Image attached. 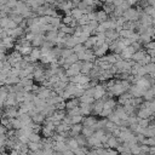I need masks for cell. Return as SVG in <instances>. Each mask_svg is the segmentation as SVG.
<instances>
[{
    "mask_svg": "<svg viewBox=\"0 0 155 155\" xmlns=\"http://www.w3.org/2000/svg\"><path fill=\"white\" fill-rule=\"evenodd\" d=\"M139 155H148V154H139Z\"/></svg>",
    "mask_w": 155,
    "mask_h": 155,
    "instance_id": "cell-45",
    "label": "cell"
},
{
    "mask_svg": "<svg viewBox=\"0 0 155 155\" xmlns=\"http://www.w3.org/2000/svg\"><path fill=\"white\" fill-rule=\"evenodd\" d=\"M140 154H148L150 153V147L149 145H145V144H140Z\"/></svg>",
    "mask_w": 155,
    "mask_h": 155,
    "instance_id": "cell-37",
    "label": "cell"
},
{
    "mask_svg": "<svg viewBox=\"0 0 155 155\" xmlns=\"http://www.w3.org/2000/svg\"><path fill=\"white\" fill-rule=\"evenodd\" d=\"M18 119L23 122L24 126H25V125H30L31 122H34V121H33V117H31L28 113H27V114H21V115L18 116Z\"/></svg>",
    "mask_w": 155,
    "mask_h": 155,
    "instance_id": "cell-18",
    "label": "cell"
},
{
    "mask_svg": "<svg viewBox=\"0 0 155 155\" xmlns=\"http://www.w3.org/2000/svg\"><path fill=\"white\" fill-rule=\"evenodd\" d=\"M105 87H104V85H101V84H98L97 86H94V93H93V97H94V99L97 101V99H101V98H103L104 96H105Z\"/></svg>",
    "mask_w": 155,
    "mask_h": 155,
    "instance_id": "cell-3",
    "label": "cell"
},
{
    "mask_svg": "<svg viewBox=\"0 0 155 155\" xmlns=\"http://www.w3.org/2000/svg\"><path fill=\"white\" fill-rule=\"evenodd\" d=\"M97 122H98V120L94 116H86V117L84 116V120H82V125L84 126L91 127L94 131H97Z\"/></svg>",
    "mask_w": 155,
    "mask_h": 155,
    "instance_id": "cell-1",
    "label": "cell"
},
{
    "mask_svg": "<svg viewBox=\"0 0 155 155\" xmlns=\"http://www.w3.org/2000/svg\"><path fill=\"white\" fill-rule=\"evenodd\" d=\"M29 140H30V142H41V140H42V137H41L39 133L33 132L31 134H29Z\"/></svg>",
    "mask_w": 155,
    "mask_h": 155,
    "instance_id": "cell-30",
    "label": "cell"
},
{
    "mask_svg": "<svg viewBox=\"0 0 155 155\" xmlns=\"http://www.w3.org/2000/svg\"><path fill=\"white\" fill-rule=\"evenodd\" d=\"M79 99H80L81 103H90V104H93V103L96 102L94 97H91V96H87V94H82Z\"/></svg>",
    "mask_w": 155,
    "mask_h": 155,
    "instance_id": "cell-23",
    "label": "cell"
},
{
    "mask_svg": "<svg viewBox=\"0 0 155 155\" xmlns=\"http://www.w3.org/2000/svg\"><path fill=\"white\" fill-rule=\"evenodd\" d=\"M65 105H67V110H70V109L80 105V99L79 98H70V99L65 101Z\"/></svg>",
    "mask_w": 155,
    "mask_h": 155,
    "instance_id": "cell-12",
    "label": "cell"
},
{
    "mask_svg": "<svg viewBox=\"0 0 155 155\" xmlns=\"http://www.w3.org/2000/svg\"><path fill=\"white\" fill-rule=\"evenodd\" d=\"M117 145H119V140H117V137H115V136H111L108 139V142L104 144L105 148H113V149H116Z\"/></svg>",
    "mask_w": 155,
    "mask_h": 155,
    "instance_id": "cell-13",
    "label": "cell"
},
{
    "mask_svg": "<svg viewBox=\"0 0 155 155\" xmlns=\"http://www.w3.org/2000/svg\"><path fill=\"white\" fill-rule=\"evenodd\" d=\"M67 114H68L69 116H74V115H79V114H81L80 105H79V107H75V108H73V109H70V110H67Z\"/></svg>",
    "mask_w": 155,
    "mask_h": 155,
    "instance_id": "cell-31",
    "label": "cell"
},
{
    "mask_svg": "<svg viewBox=\"0 0 155 155\" xmlns=\"http://www.w3.org/2000/svg\"><path fill=\"white\" fill-rule=\"evenodd\" d=\"M80 110H81V115L88 116V115L92 114V111H93V104H90V103H81V102H80Z\"/></svg>",
    "mask_w": 155,
    "mask_h": 155,
    "instance_id": "cell-5",
    "label": "cell"
},
{
    "mask_svg": "<svg viewBox=\"0 0 155 155\" xmlns=\"http://www.w3.org/2000/svg\"><path fill=\"white\" fill-rule=\"evenodd\" d=\"M17 27H18V24H17L15 21H12V19L10 18V22H8L7 27H6V30H7V29H15V28H17Z\"/></svg>",
    "mask_w": 155,
    "mask_h": 155,
    "instance_id": "cell-38",
    "label": "cell"
},
{
    "mask_svg": "<svg viewBox=\"0 0 155 155\" xmlns=\"http://www.w3.org/2000/svg\"><path fill=\"white\" fill-rule=\"evenodd\" d=\"M133 33H134V30H132V29H122L119 34H120V38H130Z\"/></svg>",
    "mask_w": 155,
    "mask_h": 155,
    "instance_id": "cell-28",
    "label": "cell"
},
{
    "mask_svg": "<svg viewBox=\"0 0 155 155\" xmlns=\"http://www.w3.org/2000/svg\"><path fill=\"white\" fill-rule=\"evenodd\" d=\"M97 12V21L99 22V23H103V22H105L107 19H109L108 18V13L104 11V10H99V11H96Z\"/></svg>",
    "mask_w": 155,
    "mask_h": 155,
    "instance_id": "cell-19",
    "label": "cell"
},
{
    "mask_svg": "<svg viewBox=\"0 0 155 155\" xmlns=\"http://www.w3.org/2000/svg\"><path fill=\"white\" fill-rule=\"evenodd\" d=\"M93 67H94V62H84V64L81 67V74L90 75V73L93 69Z\"/></svg>",
    "mask_w": 155,
    "mask_h": 155,
    "instance_id": "cell-10",
    "label": "cell"
},
{
    "mask_svg": "<svg viewBox=\"0 0 155 155\" xmlns=\"http://www.w3.org/2000/svg\"><path fill=\"white\" fill-rule=\"evenodd\" d=\"M74 138L78 140V143H79L81 147H82V145H87V138H86V137H85L82 133H80V134L75 136Z\"/></svg>",
    "mask_w": 155,
    "mask_h": 155,
    "instance_id": "cell-24",
    "label": "cell"
},
{
    "mask_svg": "<svg viewBox=\"0 0 155 155\" xmlns=\"http://www.w3.org/2000/svg\"><path fill=\"white\" fill-rule=\"evenodd\" d=\"M70 117H71V125L82 124V120H84V115L79 114V115H74V116H70Z\"/></svg>",
    "mask_w": 155,
    "mask_h": 155,
    "instance_id": "cell-26",
    "label": "cell"
},
{
    "mask_svg": "<svg viewBox=\"0 0 155 155\" xmlns=\"http://www.w3.org/2000/svg\"><path fill=\"white\" fill-rule=\"evenodd\" d=\"M138 125L142 126V127L148 128L149 125H150V120H149V117H148V119H140V117H138Z\"/></svg>",
    "mask_w": 155,
    "mask_h": 155,
    "instance_id": "cell-32",
    "label": "cell"
},
{
    "mask_svg": "<svg viewBox=\"0 0 155 155\" xmlns=\"http://www.w3.org/2000/svg\"><path fill=\"white\" fill-rule=\"evenodd\" d=\"M45 41H46V36L44 35V33L42 34H36L34 40L31 41V45H33V47H41Z\"/></svg>",
    "mask_w": 155,
    "mask_h": 155,
    "instance_id": "cell-7",
    "label": "cell"
},
{
    "mask_svg": "<svg viewBox=\"0 0 155 155\" xmlns=\"http://www.w3.org/2000/svg\"><path fill=\"white\" fill-rule=\"evenodd\" d=\"M71 16H73V18L74 19H80L82 16H84V12H82V10H80L79 7H74L73 10H71Z\"/></svg>",
    "mask_w": 155,
    "mask_h": 155,
    "instance_id": "cell-21",
    "label": "cell"
},
{
    "mask_svg": "<svg viewBox=\"0 0 155 155\" xmlns=\"http://www.w3.org/2000/svg\"><path fill=\"white\" fill-rule=\"evenodd\" d=\"M104 109V99L102 98V99H97L94 103H93V111H92V114H94V115H101V113H102V110Z\"/></svg>",
    "mask_w": 155,
    "mask_h": 155,
    "instance_id": "cell-6",
    "label": "cell"
},
{
    "mask_svg": "<svg viewBox=\"0 0 155 155\" xmlns=\"http://www.w3.org/2000/svg\"><path fill=\"white\" fill-rule=\"evenodd\" d=\"M145 56H147V51H144V50H139V51H136V52L133 53L132 59H133L134 62H140V61L144 59Z\"/></svg>",
    "mask_w": 155,
    "mask_h": 155,
    "instance_id": "cell-15",
    "label": "cell"
},
{
    "mask_svg": "<svg viewBox=\"0 0 155 155\" xmlns=\"http://www.w3.org/2000/svg\"><path fill=\"white\" fill-rule=\"evenodd\" d=\"M109 50V44L104 42L103 45H101L99 47H93V51H94V54L97 57H103L107 54V51Z\"/></svg>",
    "mask_w": 155,
    "mask_h": 155,
    "instance_id": "cell-4",
    "label": "cell"
},
{
    "mask_svg": "<svg viewBox=\"0 0 155 155\" xmlns=\"http://www.w3.org/2000/svg\"><path fill=\"white\" fill-rule=\"evenodd\" d=\"M73 53H75L73 48L65 47V48H63V50H62V53H61V56H62V57H64V58H68V57H69V56H71Z\"/></svg>",
    "mask_w": 155,
    "mask_h": 155,
    "instance_id": "cell-29",
    "label": "cell"
},
{
    "mask_svg": "<svg viewBox=\"0 0 155 155\" xmlns=\"http://www.w3.org/2000/svg\"><path fill=\"white\" fill-rule=\"evenodd\" d=\"M10 121H11V125H12L13 130H19V128H22V127L24 126L23 122H22L18 117H13V119H11Z\"/></svg>",
    "mask_w": 155,
    "mask_h": 155,
    "instance_id": "cell-20",
    "label": "cell"
},
{
    "mask_svg": "<svg viewBox=\"0 0 155 155\" xmlns=\"http://www.w3.org/2000/svg\"><path fill=\"white\" fill-rule=\"evenodd\" d=\"M67 149H69V148H68V144H67L65 142H54V145H53V150H54V151H61V153H63V151H65Z\"/></svg>",
    "mask_w": 155,
    "mask_h": 155,
    "instance_id": "cell-16",
    "label": "cell"
},
{
    "mask_svg": "<svg viewBox=\"0 0 155 155\" xmlns=\"http://www.w3.org/2000/svg\"><path fill=\"white\" fill-rule=\"evenodd\" d=\"M87 155H98V153H97V150L94 148H92V149H90L87 151Z\"/></svg>",
    "mask_w": 155,
    "mask_h": 155,
    "instance_id": "cell-41",
    "label": "cell"
},
{
    "mask_svg": "<svg viewBox=\"0 0 155 155\" xmlns=\"http://www.w3.org/2000/svg\"><path fill=\"white\" fill-rule=\"evenodd\" d=\"M65 143L68 144V148H69L70 150H73V151H74L75 149H78L79 147H81L74 137H69V138H67V142H65Z\"/></svg>",
    "mask_w": 155,
    "mask_h": 155,
    "instance_id": "cell-14",
    "label": "cell"
},
{
    "mask_svg": "<svg viewBox=\"0 0 155 155\" xmlns=\"http://www.w3.org/2000/svg\"><path fill=\"white\" fill-rule=\"evenodd\" d=\"M143 98H144V101H153L154 98H155V93H154V90L150 87L149 90H147L145 91V93H144V96H143Z\"/></svg>",
    "mask_w": 155,
    "mask_h": 155,
    "instance_id": "cell-22",
    "label": "cell"
},
{
    "mask_svg": "<svg viewBox=\"0 0 155 155\" xmlns=\"http://www.w3.org/2000/svg\"><path fill=\"white\" fill-rule=\"evenodd\" d=\"M105 35H107V38L110 39L111 41H115V40H117V39L120 38V34L116 31V29H108V30L105 31Z\"/></svg>",
    "mask_w": 155,
    "mask_h": 155,
    "instance_id": "cell-17",
    "label": "cell"
},
{
    "mask_svg": "<svg viewBox=\"0 0 155 155\" xmlns=\"http://www.w3.org/2000/svg\"><path fill=\"white\" fill-rule=\"evenodd\" d=\"M149 154H155V147L153 145V147H150V153Z\"/></svg>",
    "mask_w": 155,
    "mask_h": 155,
    "instance_id": "cell-42",
    "label": "cell"
},
{
    "mask_svg": "<svg viewBox=\"0 0 155 155\" xmlns=\"http://www.w3.org/2000/svg\"><path fill=\"white\" fill-rule=\"evenodd\" d=\"M134 52H136V48L131 45V46L125 47V48L122 50V52L120 53V56H121V58H122V59L128 61V59H132V56H133V53H134Z\"/></svg>",
    "mask_w": 155,
    "mask_h": 155,
    "instance_id": "cell-2",
    "label": "cell"
},
{
    "mask_svg": "<svg viewBox=\"0 0 155 155\" xmlns=\"http://www.w3.org/2000/svg\"><path fill=\"white\" fill-rule=\"evenodd\" d=\"M8 0H1V5H7Z\"/></svg>",
    "mask_w": 155,
    "mask_h": 155,
    "instance_id": "cell-43",
    "label": "cell"
},
{
    "mask_svg": "<svg viewBox=\"0 0 155 155\" xmlns=\"http://www.w3.org/2000/svg\"><path fill=\"white\" fill-rule=\"evenodd\" d=\"M154 113L149 109V108H139L138 111H137V116L140 117V119H148L153 115Z\"/></svg>",
    "mask_w": 155,
    "mask_h": 155,
    "instance_id": "cell-8",
    "label": "cell"
},
{
    "mask_svg": "<svg viewBox=\"0 0 155 155\" xmlns=\"http://www.w3.org/2000/svg\"><path fill=\"white\" fill-rule=\"evenodd\" d=\"M73 21H74L73 16H65V17L63 18V22H62V23H64V24H67V25H71Z\"/></svg>",
    "mask_w": 155,
    "mask_h": 155,
    "instance_id": "cell-36",
    "label": "cell"
},
{
    "mask_svg": "<svg viewBox=\"0 0 155 155\" xmlns=\"http://www.w3.org/2000/svg\"><path fill=\"white\" fill-rule=\"evenodd\" d=\"M29 56L33 58V63H36L38 61H40V58L42 56V52H41V50L39 47H33V51H31V53Z\"/></svg>",
    "mask_w": 155,
    "mask_h": 155,
    "instance_id": "cell-11",
    "label": "cell"
},
{
    "mask_svg": "<svg viewBox=\"0 0 155 155\" xmlns=\"http://www.w3.org/2000/svg\"><path fill=\"white\" fill-rule=\"evenodd\" d=\"M73 50H74V52H75V53H79V52L85 51V50H86V47H85V45H84V44H78L76 46H74V47H73Z\"/></svg>",
    "mask_w": 155,
    "mask_h": 155,
    "instance_id": "cell-34",
    "label": "cell"
},
{
    "mask_svg": "<svg viewBox=\"0 0 155 155\" xmlns=\"http://www.w3.org/2000/svg\"><path fill=\"white\" fill-rule=\"evenodd\" d=\"M84 125L82 124H76V125H71V128L69 131V137H75L78 134H80L82 132Z\"/></svg>",
    "mask_w": 155,
    "mask_h": 155,
    "instance_id": "cell-9",
    "label": "cell"
},
{
    "mask_svg": "<svg viewBox=\"0 0 155 155\" xmlns=\"http://www.w3.org/2000/svg\"><path fill=\"white\" fill-rule=\"evenodd\" d=\"M86 138H90L91 136H93V133H94V130L93 128H91V127H86V126H84V128H82V132H81Z\"/></svg>",
    "mask_w": 155,
    "mask_h": 155,
    "instance_id": "cell-25",
    "label": "cell"
},
{
    "mask_svg": "<svg viewBox=\"0 0 155 155\" xmlns=\"http://www.w3.org/2000/svg\"><path fill=\"white\" fill-rule=\"evenodd\" d=\"M64 1H73V0H64Z\"/></svg>",
    "mask_w": 155,
    "mask_h": 155,
    "instance_id": "cell-44",
    "label": "cell"
},
{
    "mask_svg": "<svg viewBox=\"0 0 155 155\" xmlns=\"http://www.w3.org/2000/svg\"><path fill=\"white\" fill-rule=\"evenodd\" d=\"M18 139H19V142L21 143H23V144H28L30 140H29V136H21V137H18Z\"/></svg>",
    "mask_w": 155,
    "mask_h": 155,
    "instance_id": "cell-39",
    "label": "cell"
},
{
    "mask_svg": "<svg viewBox=\"0 0 155 155\" xmlns=\"http://www.w3.org/2000/svg\"><path fill=\"white\" fill-rule=\"evenodd\" d=\"M136 75H138V76H147L148 75V71H147V69H145V67L143 65V67H140L139 69H138V71H137V74Z\"/></svg>",
    "mask_w": 155,
    "mask_h": 155,
    "instance_id": "cell-35",
    "label": "cell"
},
{
    "mask_svg": "<svg viewBox=\"0 0 155 155\" xmlns=\"http://www.w3.org/2000/svg\"><path fill=\"white\" fill-rule=\"evenodd\" d=\"M78 23H79V25H86V24H88V23H90L88 16H87V15H84L80 19H78Z\"/></svg>",
    "mask_w": 155,
    "mask_h": 155,
    "instance_id": "cell-33",
    "label": "cell"
},
{
    "mask_svg": "<svg viewBox=\"0 0 155 155\" xmlns=\"http://www.w3.org/2000/svg\"><path fill=\"white\" fill-rule=\"evenodd\" d=\"M145 46V48L147 50H155V41L153 40V41H150V42H148L147 45H144Z\"/></svg>",
    "mask_w": 155,
    "mask_h": 155,
    "instance_id": "cell-40",
    "label": "cell"
},
{
    "mask_svg": "<svg viewBox=\"0 0 155 155\" xmlns=\"http://www.w3.org/2000/svg\"><path fill=\"white\" fill-rule=\"evenodd\" d=\"M115 6H114V4H105L104 5V7H103V10L108 13V15H111V13H114V11H115Z\"/></svg>",
    "mask_w": 155,
    "mask_h": 155,
    "instance_id": "cell-27",
    "label": "cell"
}]
</instances>
